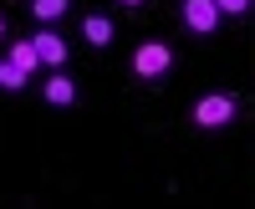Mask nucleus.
Segmentation results:
<instances>
[{
    "label": "nucleus",
    "mask_w": 255,
    "mask_h": 209,
    "mask_svg": "<svg viewBox=\"0 0 255 209\" xmlns=\"http://www.w3.org/2000/svg\"><path fill=\"white\" fill-rule=\"evenodd\" d=\"M235 92H204L199 102H194V128H204V133H215V128H225V122H235Z\"/></svg>",
    "instance_id": "nucleus-1"
},
{
    "label": "nucleus",
    "mask_w": 255,
    "mask_h": 209,
    "mask_svg": "<svg viewBox=\"0 0 255 209\" xmlns=\"http://www.w3.org/2000/svg\"><path fill=\"white\" fill-rule=\"evenodd\" d=\"M215 10H220V15H245L250 0H215Z\"/></svg>",
    "instance_id": "nucleus-10"
},
{
    "label": "nucleus",
    "mask_w": 255,
    "mask_h": 209,
    "mask_svg": "<svg viewBox=\"0 0 255 209\" xmlns=\"http://www.w3.org/2000/svg\"><path fill=\"white\" fill-rule=\"evenodd\" d=\"M41 92H46L51 107H72V102H77V82H72L67 72H51V82H46Z\"/></svg>",
    "instance_id": "nucleus-5"
},
{
    "label": "nucleus",
    "mask_w": 255,
    "mask_h": 209,
    "mask_svg": "<svg viewBox=\"0 0 255 209\" xmlns=\"http://www.w3.org/2000/svg\"><path fill=\"white\" fill-rule=\"evenodd\" d=\"M67 5H72V0H31L36 20H56V15H67Z\"/></svg>",
    "instance_id": "nucleus-9"
},
{
    "label": "nucleus",
    "mask_w": 255,
    "mask_h": 209,
    "mask_svg": "<svg viewBox=\"0 0 255 209\" xmlns=\"http://www.w3.org/2000/svg\"><path fill=\"white\" fill-rule=\"evenodd\" d=\"M31 46H36V56H41V67L61 72V61H67V41H61L56 31H36V36H31Z\"/></svg>",
    "instance_id": "nucleus-4"
},
{
    "label": "nucleus",
    "mask_w": 255,
    "mask_h": 209,
    "mask_svg": "<svg viewBox=\"0 0 255 209\" xmlns=\"http://www.w3.org/2000/svg\"><path fill=\"white\" fill-rule=\"evenodd\" d=\"M82 36H87V46H113V20L108 15H87V20H82Z\"/></svg>",
    "instance_id": "nucleus-6"
},
{
    "label": "nucleus",
    "mask_w": 255,
    "mask_h": 209,
    "mask_svg": "<svg viewBox=\"0 0 255 209\" xmlns=\"http://www.w3.org/2000/svg\"><path fill=\"white\" fill-rule=\"evenodd\" d=\"M0 36H5V15H0Z\"/></svg>",
    "instance_id": "nucleus-11"
},
{
    "label": "nucleus",
    "mask_w": 255,
    "mask_h": 209,
    "mask_svg": "<svg viewBox=\"0 0 255 209\" xmlns=\"http://www.w3.org/2000/svg\"><path fill=\"white\" fill-rule=\"evenodd\" d=\"M123 5H143V0H123Z\"/></svg>",
    "instance_id": "nucleus-12"
},
{
    "label": "nucleus",
    "mask_w": 255,
    "mask_h": 209,
    "mask_svg": "<svg viewBox=\"0 0 255 209\" xmlns=\"http://www.w3.org/2000/svg\"><path fill=\"white\" fill-rule=\"evenodd\" d=\"M168 67H174V46H168V41H143L133 51V77L138 82H158Z\"/></svg>",
    "instance_id": "nucleus-2"
},
{
    "label": "nucleus",
    "mask_w": 255,
    "mask_h": 209,
    "mask_svg": "<svg viewBox=\"0 0 255 209\" xmlns=\"http://www.w3.org/2000/svg\"><path fill=\"white\" fill-rule=\"evenodd\" d=\"M26 72H20V67H10V61H0V87H5V92H20V87H26Z\"/></svg>",
    "instance_id": "nucleus-8"
},
{
    "label": "nucleus",
    "mask_w": 255,
    "mask_h": 209,
    "mask_svg": "<svg viewBox=\"0 0 255 209\" xmlns=\"http://www.w3.org/2000/svg\"><path fill=\"white\" fill-rule=\"evenodd\" d=\"M5 61H10V67H20L26 77L41 67V56H36V46H31V41H10V56H5Z\"/></svg>",
    "instance_id": "nucleus-7"
},
{
    "label": "nucleus",
    "mask_w": 255,
    "mask_h": 209,
    "mask_svg": "<svg viewBox=\"0 0 255 209\" xmlns=\"http://www.w3.org/2000/svg\"><path fill=\"white\" fill-rule=\"evenodd\" d=\"M220 10H215V0H184V26L194 31V36H215L220 31Z\"/></svg>",
    "instance_id": "nucleus-3"
}]
</instances>
